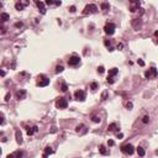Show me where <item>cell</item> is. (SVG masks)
Wrapping results in <instances>:
<instances>
[{
  "label": "cell",
  "instance_id": "38",
  "mask_svg": "<svg viewBox=\"0 0 158 158\" xmlns=\"http://www.w3.org/2000/svg\"><path fill=\"white\" fill-rule=\"evenodd\" d=\"M8 158H14V153H12V154H9V156H8Z\"/></svg>",
  "mask_w": 158,
  "mask_h": 158
},
{
  "label": "cell",
  "instance_id": "36",
  "mask_svg": "<svg viewBox=\"0 0 158 158\" xmlns=\"http://www.w3.org/2000/svg\"><path fill=\"white\" fill-rule=\"evenodd\" d=\"M15 26H16V27H21V26H22V24H21V22H17Z\"/></svg>",
  "mask_w": 158,
  "mask_h": 158
},
{
  "label": "cell",
  "instance_id": "28",
  "mask_svg": "<svg viewBox=\"0 0 158 158\" xmlns=\"http://www.w3.org/2000/svg\"><path fill=\"white\" fill-rule=\"evenodd\" d=\"M67 89H68L67 84H65V83H63V84H62V88H61V90H62V92H67Z\"/></svg>",
  "mask_w": 158,
  "mask_h": 158
},
{
  "label": "cell",
  "instance_id": "32",
  "mask_svg": "<svg viewBox=\"0 0 158 158\" xmlns=\"http://www.w3.org/2000/svg\"><path fill=\"white\" fill-rule=\"evenodd\" d=\"M137 63H138V64L141 65V67H143V65H145V62H143L142 59H138V61H137Z\"/></svg>",
  "mask_w": 158,
  "mask_h": 158
},
{
  "label": "cell",
  "instance_id": "27",
  "mask_svg": "<svg viewBox=\"0 0 158 158\" xmlns=\"http://www.w3.org/2000/svg\"><path fill=\"white\" fill-rule=\"evenodd\" d=\"M90 89H92V90H96V89H98V83H92Z\"/></svg>",
  "mask_w": 158,
  "mask_h": 158
},
{
  "label": "cell",
  "instance_id": "26",
  "mask_svg": "<svg viewBox=\"0 0 158 158\" xmlns=\"http://www.w3.org/2000/svg\"><path fill=\"white\" fill-rule=\"evenodd\" d=\"M105 72V68L102 67V65H100V67H98V73H100V74H102Z\"/></svg>",
  "mask_w": 158,
  "mask_h": 158
},
{
  "label": "cell",
  "instance_id": "17",
  "mask_svg": "<svg viewBox=\"0 0 158 158\" xmlns=\"http://www.w3.org/2000/svg\"><path fill=\"white\" fill-rule=\"evenodd\" d=\"M9 14H6V12H1L0 14V20H1V22H5V21H8L9 20Z\"/></svg>",
  "mask_w": 158,
  "mask_h": 158
},
{
  "label": "cell",
  "instance_id": "8",
  "mask_svg": "<svg viewBox=\"0 0 158 158\" xmlns=\"http://www.w3.org/2000/svg\"><path fill=\"white\" fill-rule=\"evenodd\" d=\"M79 63H80V58L77 56H72L68 59V64L71 65V67H75V65H78Z\"/></svg>",
  "mask_w": 158,
  "mask_h": 158
},
{
  "label": "cell",
  "instance_id": "2",
  "mask_svg": "<svg viewBox=\"0 0 158 158\" xmlns=\"http://www.w3.org/2000/svg\"><path fill=\"white\" fill-rule=\"evenodd\" d=\"M68 106V101L65 98H58L56 100V108L57 109H65Z\"/></svg>",
  "mask_w": 158,
  "mask_h": 158
},
{
  "label": "cell",
  "instance_id": "1",
  "mask_svg": "<svg viewBox=\"0 0 158 158\" xmlns=\"http://www.w3.org/2000/svg\"><path fill=\"white\" fill-rule=\"evenodd\" d=\"M121 151L125 153V154H133V152H135V147L130 145V143H126V145H124V146H121Z\"/></svg>",
  "mask_w": 158,
  "mask_h": 158
},
{
  "label": "cell",
  "instance_id": "19",
  "mask_svg": "<svg viewBox=\"0 0 158 158\" xmlns=\"http://www.w3.org/2000/svg\"><path fill=\"white\" fill-rule=\"evenodd\" d=\"M53 152H55V151L51 148V147H46V149H45V154H43V157L46 158L47 156H48V154H52Z\"/></svg>",
  "mask_w": 158,
  "mask_h": 158
},
{
  "label": "cell",
  "instance_id": "15",
  "mask_svg": "<svg viewBox=\"0 0 158 158\" xmlns=\"http://www.w3.org/2000/svg\"><path fill=\"white\" fill-rule=\"evenodd\" d=\"M15 135H16V142H17L19 145H21V143H22V135H21V132H20L19 130H16Z\"/></svg>",
  "mask_w": 158,
  "mask_h": 158
},
{
  "label": "cell",
  "instance_id": "33",
  "mask_svg": "<svg viewBox=\"0 0 158 158\" xmlns=\"http://www.w3.org/2000/svg\"><path fill=\"white\" fill-rule=\"evenodd\" d=\"M69 11H71V12H74V11H75V6H71V8H69Z\"/></svg>",
  "mask_w": 158,
  "mask_h": 158
},
{
  "label": "cell",
  "instance_id": "6",
  "mask_svg": "<svg viewBox=\"0 0 158 158\" xmlns=\"http://www.w3.org/2000/svg\"><path fill=\"white\" fill-rule=\"evenodd\" d=\"M104 31L108 35H114V32H115V25L112 22H106V25L104 26Z\"/></svg>",
  "mask_w": 158,
  "mask_h": 158
},
{
  "label": "cell",
  "instance_id": "16",
  "mask_svg": "<svg viewBox=\"0 0 158 158\" xmlns=\"http://www.w3.org/2000/svg\"><path fill=\"white\" fill-rule=\"evenodd\" d=\"M25 5H27V3L25 1V3H16L15 4V8H16V10H24V8H25Z\"/></svg>",
  "mask_w": 158,
  "mask_h": 158
},
{
  "label": "cell",
  "instance_id": "4",
  "mask_svg": "<svg viewBox=\"0 0 158 158\" xmlns=\"http://www.w3.org/2000/svg\"><path fill=\"white\" fill-rule=\"evenodd\" d=\"M49 84V79L46 75H38L37 78V85L38 86H47Z\"/></svg>",
  "mask_w": 158,
  "mask_h": 158
},
{
  "label": "cell",
  "instance_id": "12",
  "mask_svg": "<svg viewBox=\"0 0 158 158\" xmlns=\"http://www.w3.org/2000/svg\"><path fill=\"white\" fill-rule=\"evenodd\" d=\"M36 5H37V8L40 9V11H41V14H46V9H45V4H43L42 1H36Z\"/></svg>",
  "mask_w": 158,
  "mask_h": 158
},
{
  "label": "cell",
  "instance_id": "18",
  "mask_svg": "<svg viewBox=\"0 0 158 158\" xmlns=\"http://www.w3.org/2000/svg\"><path fill=\"white\" fill-rule=\"evenodd\" d=\"M99 152H100L101 154H104V156L109 154V149H106V147H105V146H102V145L99 147Z\"/></svg>",
  "mask_w": 158,
  "mask_h": 158
},
{
  "label": "cell",
  "instance_id": "11",
  "mask_svg": "<svg viewBox=\"0 0 158 158\" xmlns=\"http://www.w3.org/2000/svg\"><path fill=\"white\" fill-rule=\"evenodd\" d=\"M25 96H26V92L24 90V89H21V90H17L16 92V98L21 100V99H25Z\"/></svg>",
  "mask_w": 158,
  "mask_h": 158
},
{
  "label": "cell",
  "instance_id": "10",
  "mask_svg": "<svg viewBox=\"0 0 158 158\" xmlns=\"http://www.w3.org/2000/svg\"><path fill=\"white\" fill-rule=\"evenodd\" d=\"M130 5H131L130 6L131 12H135V11L138 10V8H139V1H131Z\"/></svg>",
  "mask_w": 158,
  "mask_h": 158
},
{
  "label": "cell",
  "instance_id": "5",
  "mask_svg": "<svg viewBox=\"0 0 158 158\" xmlns=\"http://www.w3.org/2000/svg\"><path fill=\"white\" fill-rule=\"evenodd\" d=\"M145 77H146L147 79H153V78H156V77H157V69H156L154 67L149 68L148 71L145 72Z\"/></svg>",
  "mask_w": 158,
  "mask_h": 158
},
{
  "label": "cell",
  "instance_id": "37",
  "mask_svg": "<svg viewBox=\"0 0 158 158\" xmlns=\"http://www.w3.org/2000/svg\"><path fill=\"white\" fill-rule=\"evenodd\" d=\"M154 37L157 38V42H158V31H156V32H154Z\"/></svg>",
  "mask_w": 158,
  "mask_h": 158
},
{
  "label": "cell",
  "instance_id": "29",
  "mask_svg": "<svg viewBox=\"0 0 158 158\" xmlns=\"http://www.w3.org/2000/svg\"><path fill=\"white\" fill-rule=\"evenodd\" d=\"M92 120H93L94 122H100V117H99V116H93Z\"/></svg>",
  "mask_w": 158,
  "mask_h": 158
},
{
  "label": "cell",
  "instance_id": "31",
  "mask_svg": "<svg viewBox=\"0 0 158 158\" xmlns=\"http://www.w3.org/2000/svg\"><path fill=\"white\" fill-rule=\"evenodd\" d=\"M142 121H143V124H147V122L149 121V117H148V116H145V117H143V120H142Z\"/></svg>",
  "mask_w": 158,
  "mask_h": 158
},
{
  "label": "cell",
  "instance_id": "35",
  "mask_svg": "<svg viewBox=\"0 0 158 158\" xmlns=\"http://www.w3.org/2000/svg\"><path fill=\"white\" fill-rule=\"evenodd\" d=\"M116 136H117V138H119V139H121L122 137H124V135H122V133H117Z\"/></svg>",
  "mask_w": 158,
  "mask_h": 158
},
{
  "label": "cell",
  "instance_id": "7",
  "mask_svg": "<svg viewBox=\"0 0 158 158\" xmlns=\"http://www.w3.org/2000/svg\"><path fill=\"white\" fill-rule=\"evenodd\" d=\"M96 10H98L96 5H94V4H89V5H86V6L84 8L83 14H84V15H88V14H93V12H95Z\"/></svg>",
  "mask_w": 158,
  "mask_h": 158
},
{
  "label": "cell",
  "instance_id": "9",
  "mask_svg": "<svg viewBox=\"0 0 158 158\" xmlns=\"http://www.w3.org/2000/svg\"><path fill=\"white\" fill-rule=\"evenodd\" d=\"M85 96H86V94L84 90H77L74 93V98L77 100H80V101H84L85 100Z\"/></svg>",
  "mask_w": 158,
  "mask_h": 158
},
{
  "label": "cell",
  "instance_id": "24",
  "mask_svg": "<svg viewBox=\"0 0 158 158\" xmlns=\"http://www.w3.org/2000/svg\"><path fill=\"white\" fill-rule=\"evenodd\" d=\"M63 65H57L56 67V73H61V72H63Z\"/></svg>",
  "mask_w": 158,
  "mask_h": 158
},
{
  "label": "cell",
  "instance_id": "30",
  "mask_svg": "<svg viewBox=\"0 0 158 158\" xmlns=\"http://www.w3.org/2000/svg\"><path fill=\"white\" fill-rule=\"evenodd\" d=\"M114 145H115V142H114L112 139H109V141H108V146H110V147H111V146H114Z\"/></svg>",
  "mask_w": 158,
  "mask_h": 158
},
{
  "label": "cell",
  "instance_id": "13",
  "mask_svg": "<svg viewBox=\"0 0 158 158\" xmlns=\"http://www.w3.org/2000/svg\"><path fill=\"white\" fill-rule=\"evenodd\" d=\"M38 131V127L37 126H33V127H28L27 129V135L28 136H32L33 133H36Z\"/></svg>",
  "mask_w": 158,
  "mask_h": 158
},
{
  "label": "cell",
  "instance_id": "20",
  "mask_svg": "<svg viewBox=\"0 0 158 158\" xmlns=\"http://www.w3.org/2000/svg\"><path fill=\"white\" fill-rule=\"evenodd\" d=\"M137 154H138L139 157H143L145 156V149L142 148V147H137Z\"/></svg>",
  "mask_w": 158,
  "mask_h": 158
},
{
  "label": "cell",
  "instance_id": "14",
  "mask_svg": "<svg viewBox=\"0 0 158 158\" xmlns=\"http://www.w3.org/2000/svg\"><path fill=\"white\" fill-rule=\"evenodd\" d=\"M75 131H77L78 133H85V132H86V127H85L84 125H78Z\"/></svg>",
  "mask_w": 158,
  "mask_h": 158
},
{
  "label": "cell",
  "instance_id": "22",
  "mask_svg": "<svg viewBox=\"0 0 158 158\" xmlns=\"http://www.w3.org/2000/svg\"><path fill=\"white\" fill-rule=\"evenodd\" d=\"M104 43H105V46H106V47H109V49H110V51H114V48L111 47V42H110V41L105 40V41H104Z\"/></svg>",
  "mask_w": 158,
  "mask_h": 158
},
{
  "label": "cell",
  "instance_id": "23",
  "mask_svg": "<svg viewBox=\"0 0 158 158\" xmlns=\"http://www.w3.org/2000/svg\"><path fill=\"white\" fill-rule=\"evenodd\" d=\"M116 127H117V125H116V124H110V125H109V127H108V130H109V131H114Z\"/></svg>",
  "mask_w": 158,
  "mask_h": 158
},
{
  "label": "cell",
  "instance_id": "3",
  "mask_svg": "<svg viewBox=\"0 0 158 158\" xmlns=\"http://www.w3.org/2000/svg\"><path fill=\"white\" fill-rule=\"evenodd\" d=\"M119 73V71L116 68H112L109 71V75H108V83L109 84H114L115 83V75Z\"/></svg>",
  "mask_w": 158,
  "mask_h": 158
},
{
  "label": "cell",
  "instance_id": "25",
  "mask_svg": "<svg viewBox=\"0 0 158 158\" xmlns=\"http://www.w3.org/2000/svg\"><path fill=\"white\" fill-rule=\"evenodd\" d=\"M14 157H16V158H21V157H22V152H20V151L15 152V153H14Z\"/></svg>",
  "mask_w": 158,
  "mask_h": 158
},
{
  "label": "cell",
  "instance_id": "34",
  "mask_svg": "<svg viewBox=\"0 0 158 158\" xmlns=\"http://www.w3.org/2000/svg\"><path fill=\"white\" fill-rule=\"evenodd\" d=\"M10 94H6V96H5V101H9V99H10Z\"/></svg>",
  "mask_w": 158,
  "mask_h": 158
},
{
  "label": "cell",
  "instance_id": "21",
  "mask_svg": "<svg viewBox=\"0 0 158 158\" xmlns=\"http://www.w3.org/2000/svg\"><path fill=\"white\" fill-rule=\"evenodd\" d=\"M101 9L104 10V11H106V10L110 9V5H109L108 3H102V4H101Z\"/></svg>",
  "mask_w": 158,
  "mask_h": 158
}]
</instances>
